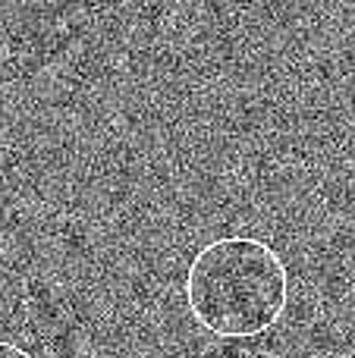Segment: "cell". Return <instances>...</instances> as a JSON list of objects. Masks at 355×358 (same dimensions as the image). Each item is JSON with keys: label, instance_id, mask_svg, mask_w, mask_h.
Returning <instances> with one entry per match:
<instances>
[{"label": "cell", "instance_id": "1", "mask_svg": "<svg viewBox=\"0 0 355 358\" xmlns=\"http://www.w3.org/2000/svg\"><path fill=\"white\" fill-rule=\"evenodd\" d=\"M289 302L283 258L261 239L224 236L192 258L186 305L195 324L224 340H249L280 321Z\"/></svg>", "mask_w": 355, "mask_h": 358}, {"label": "cell", "instance_id": "2", "mask_svg": "<svg viewBox=\"0 0 355 358\" xmlns=\"http://www.w3.org/2000/svg\"><path fill=\"white\" fill-rule=\"evenodd\" d=\"M0 358H31L25 349H19V346H13V343H3L0 340Z\"/></svg>", "mask_w": 355, "mask_h": 358}]
</instances>
